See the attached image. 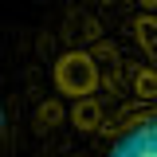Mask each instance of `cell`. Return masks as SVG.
Listing matches in <instances>:
<instances>
[{"mask_svg": "<svg viewBox=\"0 0 157 157\" xmlns=\"http://www.w3.org/2000/svg\"><path fill=\"white\" fill-rule=\"evenodd\" d=\"M16 110L28 157H157V0H55Z\"/></svg>", "mask_w": 157, "mask_h": 157, "instance_id": "cell-1", "label": "cell"}]
</instances>
